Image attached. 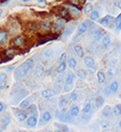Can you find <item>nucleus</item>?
Listing matches in <instances>:
<instances>
[{
  "mask_svg": "<svg viewBox=\"0 0 121 132\" xmlns=\"http://www.w3.org/2000/svg\"><path fill=\"white\" fill-rule=\"evenodd\" d=\"M33 59H28L26 62H24L19 67L15 70V78L19 80V79H23L24 77L27 76V73L30 71V69L33 67Z\"/></svg>",
  "mask_w": 121,
  "mask_h": 132,
  "instance_id": "1",
  "label": "nucleus"
},
{
  "mask_svg": "<svg viewBox=\"0 0 121 132\" xmlns=\"http://www.w3.org/2000/svg\"><path fill=\"white\" fill-rule=\"evenodd\" d=\"M25 40H26L25 36H24V35H18V36H16V37H14L12 39L11 44L13 46H15V47H22L24 44H25Z\"/></svg>",
  "mask_w": 121,
  "mask_h": 132,
  "instance_id": "2",
  "label": "nucleus"
},
{
  "mask_svg": "<svg viewBox=\"0 0 121 132\" xmlns=\"http://www.w3.org/2000/svg\"><path fill=\"white\" fill-rule=\"evenodd\" d=\"M27 120V125L31 128H34L37 125H38V117L37 115H30L28 118H26Z\"/></svg>",
  "mask_w": 121,
  "mask_h": 132,
  "instance_id": "3",
  "label": "nucleus"
},
{
  "mask_svg": "<svg viewBox=\"0 0 121 132\" xmlns=\"http://www.w3.org/2000/svg\"><path fill=\"white\" fill-rule=\"evenodd\" d=\"M73 32H74V24H70V26H67L66 29H64V31H63L62 38L63 39H67Z\"/></svg>",
  "mask_w": 121,
  "mask_h": 132,
  "instance_id": "4",
  "label": "nucleus"
},
{
  "mask_svg": "<svg viewBox=\"0 0 121 132\" xmlns=\"http://www.w3.org/2000/svg\"><path fill=\"white\" fill-rule=\"evenodd\" d=\"M112 22H114V19H112L111 16H106V17H104L103 19L100 20V23L105 27H110Z\"/></svg>",
  "mask_w": 121,
  "mask_h": 132,
  "instance_id": "5",
  "label": "nucleus"
},
{
  "mask_svg": "<svg viewBox=\"0 0 121 132\" xmlns=\"http://www.w3.org/2000/svg\"><path fill=\"white\" fill-rule=\"evenodd\" d=\"M84 64L86 65V67L89 68V69H93V68H94V65H95L93 57H90V56L86 57V59L84 60Z\"/></svg>",
  "mask_w": 121,
  "mask_h": 132,
  "instance_id": "6",
  "label": "nucleus"
},
{
  "mask_svg": "<svg viewBox=\"0 0 121 132\" xmlns=\"http://www.w3.org/2000/svg\"><path fill=\"white\" fill-rule=\"evenodd\" d=\"M69 12L74 16V17H78L79 14H80V9H78L77 6L75 5H70L69 6Z\"/></svg>",
  "mask_w": 121,
  "mask_h": 132,
  "instance_id": "7",
  "label": "nucleus"
},
{
  "mask_svg": "<svg viewBox=\"0 0 121 132\" xmlns=\"http://www.w3.org/2000/svg\"><path fill=\"white\" fill-rule=\"evenodd\" d=\"M74 79H75L74 73L73 72H69L68 77L66 78V84H67V86H72V84H73V82H74Z\"/></svg>",
  "mask_w": 121,
  "mask_h": 132,
  "instance_id": "8",
  "label": "nucleus"
},
{
  "mask_svg": "<svg viewBox=\"0 0 121 132\" xmlns=\"http://www.w3.org/2000/svg\"><path fill=\"white\" fill-rule=\"evenodd\" d=\"M74 51H75V53L77 54V56H79V57H84L85 52H84V49H83L82 46L75 45V46H74Z\"/></svg>",
  "mask_w": 121,
  "mask_h": 132,
  "instance_id": "9",
  "label": "nucleus"
},
{
  "mask_svg": "<svg viewBox=\"0 0 121 132\" xmlns=\"http://www.w3.org/2000/svg\"><path fill=\"white\" fill-rule=\"evenodd\" d=\"M16 117H17V119H18L19 121L26 120V118H27V112H25L24 110L18 111L17 113H16Z\"/></svg>",
  "mask_w": 121,
  "mask_h": 132,
  "instance_id": "10",
  "label": "nucleus"
},
{
  "mask_svg": "<svg viewBox=\"0 0 121 132\" xmlns=\"http://www.w3.org/2000/svg\"><path fill=\"white\" fill-rule=\"evenodd\" d=\"M44 72H45V68H44V66L41 65V64H39L37 66V69H35V75L37 77H42L44 75Z\"/></svg>",
  "mask_w": 121,
  "mask_h": 132,
  "instance_id": "11",
  "label": "nucleus"
},
{
  "mask_svg": "<svg viewBox=\"0 0 121 132\" xmlns=\"http://www.w3.org/2000/svg\"><path fill=\"white\" fill-rule=\"evenodd\" d=\"M77 31H78V34H85V33L88 31V28L86 26V23L85 22L79 23L78 27H77Z\"/></svg>",
  "mask_w": 121,
  "mask_h": 132,
  "instance_id": "12",
  "label": "nucleus"
},
{
  "mask_svg": "<svg viewBox=\"0 0 121 132\" xmlns=\"http://www.w3.org/2000/svg\"><path fill=\"white\" fill-rule=\"evenodd\" d=\"M66 23H67V20L64 18H58L57 20H56V22H55L56 28H58V29L63 28L64 26H66Z\"/></svg>",
  "mask_w": 121,
  "mask_h": 132,
  "instance_id": "13",
  "label": "nucleus"
},
{
  "mask_svg": "<svg viewBox=\"0 0 121 132\" xmlns=\"http://www.w3.org/2000/svg\"><path fill=\"white\" fill-rule=\"evenodd\" d=\"M102 114H103L104 117H110L112 115V109L110 108V106H105L104 110L102 111Z\"/></svg>",
  "mask_w": 121,
  "mask_h": 132,
  "instance_id": "14",
  "label": "nucleus"
},
{
  "mask_svg": "<svg viewBox=\"0 0 121 132\" xmlns=\"http://www.w3.org/2000/svg\"><path fill=\"white\" fill-rule=\"evenodd\" d=\"M66 68H67L66 62H61V63L57 66V68H56V72H57V73H61V72H63L64 70H66Z\"/></svg>",
  "mask_w": 121,
  "mask_h": 132,
  "instance_id": "15",
  "label": "nucleus"
},
{
  "mask_svg": "<svg viewBox=\"0 0 121 132\" xmlns=\"http://www.w3.org/2000/svg\"><path fill=\"white\" fill-rule=\"evenodd\" d=\"M29 106H30V99H25V100H23V102H20V104H19L20 110H26Z\"/></svg>",
  "mask_w": 121,
  "mask_h": 132,
  "instance_id": "16",
  "label": "nucleus"
},
{
  "mask_svg": "<svg viewBox=\"0 0 121 132\" xmlns=\"http://www.w3.org/2000/svg\"><path fill=\"white\" fill-rule=\"evenodd\" d=\"M103 34H104V31L102 29H96L94 31V37H95V39H98V40H100L104 36Z\"/></svg>",
  "mask_w": 121,
  "mask_h": 132,
  "instance_id": "17",
  "label": "nucleus"
},
{
  "mask_svg": "<svg viewBox=\"0 0 121 132\" xmlns=\"http://www.w3.org/2000/svg\"><path fill=\"white\" fill-rule=\"evenodd\" d=\"M59 14L61 17H68L70 12H69V9L68 7H60L59 9Z\"/></svg>",
  "mask_w": 121,
  "mask_h": 132,
  "instance_id": "18",
  "label": "nucleus"
},
{
  "mask_svg": "<svg viewBox=\"0 0 121 132\" xmlns=\"http://www.w3.org/2000/svg\"><path fill=\"white\" fill-rule=\"evenodd\" d=\"M70 114H71V116H77V115L79 114V106L73 105L70 110Z\"/></svg>",
  "mask_w": 121,
  "mask_h": 132,
  "instance_id": "19",
  "label": "nucleus"
},
{
  "mask_svg": "<svg viewBox=\"0 0 121 132\" xmlns=\"http://www.w3.org/2000/svg\"><path fill=\"white\" fill-rule=\"evenodd\" d=\"M8 36H9V34L6 31H0V44H3L8 39Z\"/></svg>",
  "mask_w": 121,
  "mask_h": 132,
  "instance_id": "20",
  "label": "nucleus"
},
{
  "mask_svg": "<svg viewBox=\"0 0 121 132\" xmlns=\"http://www.w3.org/2000/svg\"><path fill=\"white\" fill-rule=\"evenodd\" d=\"M76 76H77L79 79L85 80V79L87 78V73H86V71H85L84 69H78V70L76 71Z\"/></svg>",
  "mask_w": 121,
  "mask_h": 132,
  "instance_id": "21",
  "label": "nucleus"
},
{
  "mask_svg": "<svg viewBox=\"0 0 121 132\" xmlns=\"http://www.w3.org/2000/svg\"><path fill=\"white\" fill-rule=\"evenodd\" d=\"M52 119V114L48 112V111H46V112H44L43 113V115H42V120L44 121V122H48Z\"/></svg>",
  "mask_w": 121,
  "mask_h": 132,
  "instance_id": "22",
  "label": "nucleus"
},
{
  "mask_svg": "<svg viewBox=\"0 0 121 132\" xmlns=\"http://www.w3.org/2000/svg\"><path fill=\"white\" fill-rule=\"evenodd\" d=\"M96 78H98L99 83H104V82H105V75H104L103 71H98V73H96Z\"/></svg>",
  "mask_w": 121,
  "mask_h": 132,
  "instance_id": "23",
  "label": "nucleus"
},
{
  "mask_svg": "<svg viewBox=\"0 0 121 132\" xmlns=\"http://www.w3.org/2000/svg\"><path fill=\"white\" fill-rule=\"evenodd\" d=\"M99 17H100V14H99V12H98V11H92V12L90 13V16H89V18H90V20H91V21L98 20V19H99Z\"/></svg>",
  "mask_w": 121,
  "mask_h": 132,
  "instance_id": "24",
  "label": "nucleus"
},
{
  "mask_svg": "<svg viewBox=\"0 0 121 132\" xmlns=\"http://www.w3.org/2000/svg\"><path fill=\"white\" fill-rule=\"evenodd\" d=\"M54 92H53V89H45L42 92V96L44 98H51L52 96H54Z\"/></svg>",
  "mask_w": 121,
  "mask_h": 132,
  "instance_id": "25",
  "label": "nucleus"
},
{
  "mask_svg": "<svg viewBox=\"0 0 121 132\" xmlns=\"http://www.w3.org/2000/svg\"><path fill=\"white\" fill-rule=\"evenodd\" d=\"M69 66L72 69H75L77 67V62H76V60L74 59V57H70L69 59Z\"/></svg>",
  "mask_w": 121,
  "mask_h": 132,
  "instance_id": "26",
  "label": "nucleus"
},
{
  "mask_svg": "<svg viewBox=\"0 0 121 132\" xmlns=\"http://www.w3.org/2000/svg\"><path fill=\"white\" fill-rule=\"evenodd\" d=\"M51 27H52V23H51V21H48V20H44L42 23H41V28L43 29V30H49L51 29Z\"/></svg>",
  "mask_w": 121,
  "mask_h": 132,
  "instance_id": "27",
  "label": "nucleus"
},
{
  "mask_svg": "<svg viewBox=\"0 0 121 132\" xmlns=\"http://www.w3.org/2000/svg\"><path fill=\"white\" fill-rule=\"evenodd\" d=\"M118 88H119V82H117V81H114L109 85V90H111V92H117Z\"/></svg>",
  "mask_w": 121,
  "mask_h": 132,
  "instance_id": "28",
  "label": "nucleus"
},
{
  "mask_svg": "<svg viewBox=\"0 0 121 132\" xmlns=\"http://www.w3.org/2000/svg\"><path fill=\"white\" fill-rule=\"evenodd\" d=\"M92 9H93V5L91 3H87L84 7V13L85 14H90L92 12Z\"/></svg>",
  "mask_w": 121,
  "mask_h": 132,
  "instance_id": "29",
  "label": "nucleus"
},
{
  "mask_svg": "<svg viewBox=\"0 0 121 132\" xmlns=\"http://www.w3.org/2000/svg\"><path fill=\"white\" fill-rule=\"evenodd\" d=\"M101 43L103 46H109L110 45V38L108 36H103L101 38Z\"/></svg>",
  "mask_w": 121,
  "mask_h": 132,
  "instance_id": "30",
  "label": "nucleus"
},
{
  "mask_svg": "<svg viewBox=\"0 0 121 132\" xmlns=\"http://www.w3.org/2000/svg\"><path fill=\"white\" fill-rule=\"evenodd\" d=\"M5 55H6V57H8V60L6 61H9L10 59H12V57L14 56V49H8V50L5 51Z\"/></svg>",
  "mask_w": 121,
  "mask_h": 132,
  "instance_id": "31",
  "label": "nucleus"
},
{
  "mask_svg": "<svg viewBox=\"0 0 121 132\" xmlns=\"http://www.w3.org/2000/svg\"><path fill=\"white\" fill-rule=\"evenodd\" d=\"M95 103H96V106L98 108H101V106H103V104H104V98L103 97H98L95 99Z\"/></svg>",
  "mask_w": 121,
  "mask_h": 132,
  "instance_id": "32",
  "label": "nucleus"
},
{
  "mask_svg": "<svg viewBox=\"0 0 121 132\" xmlns=\"http://www.w3.org/2000/svg\"><path fill=\"white\" fill-rule=\"evenodd\" d=\"M60 102H59V108L60 109H62V108H64V106H66L67 105V98L66 97H64V96H62L61 98H60V100H59Z\"/></svg>",
  "mask_w": 121,
  "mask_h": 132,
  "instance_id": "33",
  "label": "nucleus"
},
{
  "mask_svg": "<svg viewBox=\"0 0 121 132\" xmlns=\"http://www.w3.org/2000/svg\"><path fill=\"white\" fill-rule=\"evenodd\" d=\"M29 28H30L31 31H38L39 28H40V24L38 22H31L29 24Z\"/></svg>",
  "mask_w": 121,
  "mask_h": 132,
  "instance_id": "34",
  "label": "nucleus"
},
{
  "mask_svg": "<svg viewBox=\"0 0 121 132\" xmlns=\"http://www.w3.org/2000/svg\"><path fill=\"white\" fill-rule=\"evenodd\" d=\"M112 112L115 113L116 116L120 117V114H121V105H120V104H117L115 108H114V111H112Z\"/></svg>",
  "mask_w": 121,
  "mask_h": 132,
  "instance_id": "35",
  "label": "nucleus"
},
{
  "mask_svg": "<svg viewBox=\"0 0 121 132\" xmlns=\"http://www.w3.org/2000/svg\"><path fill=\"white\" fill-rule=\"evenodd\" d=\"M61 90H62V87H61L60 84H56V85L54 86V88H53V92H54L55 95H56V94H60Z\"/></svg>",
  "mask_w": 121,
  "mask_h": 132,
  "instance_id": "36",
  "label": "nucleus"
},
{
  "mask_svg": "<svg viewBox=\"0 0 121 132\" xmlns=\"http://www.w3.org/2000/svg\"><path fill=\"white\" fill-rule=\"evenodd\" d=\"M100 125H101V127H102L104 130L109 128V122H108L107 120H101V121H100Z\"/></svg>",
  "mask_w": 121,
  "mask_h": 132,
  "instance_id": "37",
  "label": "nucleus"
},
{
  "mask_svg": "<svg viewBox=\"0 0 121 132\" xmlns=\"http://www.w3.org/2000/svg\"><path fill=\"white\" fill-rule=\"evenodd\" d=\"M83 112L84 113H90L91 112V104L90 103H86L85 106H84V109H83Z\"/></svg>",
  "mask_w": 121,
  "mask_h": 132,
  "instance_id": "38",
  "label": "nucleus"
},
{
  "mask_svg": "<svg viewBox=\"0 0 121 132\" xmlns=\"http://www.w3.org/2000/svg\"><path fill=\"white\" fill-rule=\"evenodd\" d=\"M70 99L73 102H76L77 100H78V96H77V93H75V92H73V93H71L70 94Z\"/></svg>",
  "mask_w": 121,
  "mask_h": 132,
  "instance_id": "39",
  "label": "nucleus"
},
{
  "mask_svg": "<svg viewBox=\"0 0 121 132\" xmlns=\"http://www.w3.org/2000/svg\"><path fill=\"white\" fill-rule=\"evenodd\" d=\"M53 54H54V51H53V49H52V48H47L46 50L44 51V55H45L46 57H47V56L49 57V56H52Z\"/></svg>",
  "mask_w": 121,
  "mask_h": 132,
  "instance_id": "40",
  "label": "nucleus"
},
{
  "mask_svg": "<svg viewBox=\"0 0 121 132\" xmlns=\"http://www.w3.org/2000/svg\"><path fill=\"white\" fill-rule=\"evenodd\" d=\"M115 75H117V69L111 67V68H108V76L109 77H114Z\"/></svg>",
  "mask_w": 121,
  "mask_h": 132,
  "instance_id": "41",
  "label": "nucleus"
},
{
  "mask_svg": "<svg viewBox=\"0 0 121 132\" xmlns=\"http://www.w3.org/2000/svg\"><path fill=\"white\" fill-rule=\"evenodd\" d=\"M10 121H11V119H10V116H4L3 118H2V125L3 126H8L10 123Z\"/></svg>",
  "mask_w": 121,
  "mask_h": 132,
  "instance_id": "42",
  "label": "nucleus"
},
{
  "mask_svg": "<svg viewBox=\"0 0 121 132\" xmlns=\"http://www.w3.org/2000/svg\"><path fill=\"white\" fill-rule=\"evenodd\" d=\"M85 23H86V26H87V28H90V29H94V26L95 24L91 21V20H87V21H85Z\"/></svg>",
  "mask_w": 121,
  "mask_h": 132,
  "instance_id": "43",
  "label": "nucleus"
},
{
  "mask_svg": "<svg viewBox=\"0 0 121 132\" xmlns=\"http://www.w3.org/2000/svg\"><path fill=\"white\" fill-rule=\"evenodd\" d=\"M6 73L5 72H0V82H3L6 81Z\"/></svg>",
  "mask_w": 121,
  "mask_h": 132,
  "instance_id": "44",
  "label": "nucleus"
},
{
  "mask_svg": "<svg viewBox=\"0 0 121 132\" xmlns=\"http://www.w3.org/2000/svg\"><path fill=\"white\" fill-rule=\"evenodd\" d=\"M66 59H67V53L63 52V53L61 54V56H60V63H61V62H64V61H66Z\"/></svg>",
  "mask_w": 121,
  "mask_h": 132,
  "instance_id": "45",
  "label": "nucleus"
},
{
  "mask_svg": "<svg viewBox=\"0 0 121 132\" xmlns=\"http://www.w3.org/2000/svg\"><path fill=\"white\" fill-rule=\"evenodd\" d=\"M6 81H3V82H0V89H4L6 87Z\"/></svg>",
  "mask_w": 121,
  "mask_h": 132,
  "instance_id": "46",
  "label": "nucleus"
},
{
  "mask_svg": "<svg viewBox=\"0 0 121 132\" xmlns=\"http://www.w3.org/2000/svg\"><path fill=\"white\" fill-rule=\"evenodd\" d=\"M14 68H15L14 66H9V67H6V71H12Z\"/></svg>",
  "mask_w": 121,
  "mask_h": 132,
  "instance_id": "47",
  "label": "nucleus"
},
{
  "mask_svg": "<svg viewBox=\"0 0 121 132\" xmlns=\"http://www.w3.org/2000/svg\"><path fill=\"white\" fill-rule=\"evenodd\" d=\"M3 109H4V105H3V103H2V102H0V113H1V112L3 111Z\"/></svg>",
  "mask_w": 121,
  "mask_h": 132,
  "instance_id": "48",
  "label": "nucleus"
},
{
  "mask_svg": "<svg viewBox=\"0 0 121 132\" xmlns=\"http://www.w3.org/2000/svg\"><path fill=\"white\" fill-rule=\"evenodd\" d=\"M11 1H12V0H6L5 2H3V4H4V5H8V4H9V3L11 2Z\"/></svg>",
  "mask_w": 121,
  "mask_h": 132,
  "instance_id": "49",
  "label": "nucleus"
},
{
  "mask_svg": "<svg viewBox=\"0 0 121 132\" xmlns=\"http://www.w3.org/2000/svg\"><path fill=\"white\" fill-rule=\"evenodd\" d=\"M3 9H0V17H2V15H3Z\"/></svg>",
  "mask_w": 121,
  "mask_h": 132,
  "instance_id": "50",
  "label": "nucleus"
},
{
  "mask_svg": "<svg viewBox=\"0 0 121 132\" xmlns=\"http://www.w3.org/2000/svg\"><path fill=\"white\" fill-rule=\"evenodd\" d=\"M39 3H45V0H37Z\"/></svg>",
  "mask_w": 121,
  "mask_h": 132,
  "instance_id": "51",
  "label": "nucleus"
},
{
  "mask_svg": "<svg viewBox=\"0 0 121 132\" xmlns=\"http://www.w3.org/2000/svg\"><path fill=\"white\" fill-rule=\"evenodd\" d=\"M103 132H112V130H110V129H105Z\"/></svg>",
  "mask_w": 121,
  "mask_h": 132,
  "instance_id": "52",
  "label": "nucleus"
},
{
  "mask_svg": "<svg viewBox=\"0 0 121 132\" xmlns=\"http://www.w3.org/2000/svg\"><path fill=\"white\" fill-rule=\"evenodd\" d=\"M20 1H22V2H24V3H27V2H29V1H30V0H20Z\"/></svg>",
  "mask_w": 121,
  "mask_h": 132,
  "instance_id": "53",
  "label": "nucleus"
},
{
  "mask_svg": "<svg viewBox=\"0 0 121 132\" xmlns=\"http://www.w3.org/2000/svg\"><path fill=\"white\" fill-rule=\"evenodd\" d=\"M2 62V56H1V54H0V63Z\"/></svg>",
  "mask_w": 121,
  "mask_h": 132,
  "instance_id": "54",
  "label": "nucleus"
},
{
  "mask_svg": "<svg viewBox=\"0 0 121 132\" xmlns=\"http://www.w3.org/2000/svg\"><path fill=\"white\" fill-rule=\"evenodd\" d=\"M43 132H52V131H49V130H43Z\"/></svg>",
  "mask_w": 121,
  "mask_h": 132,
  "instance_id": "55",
  "label": "nucleus"
},
{
  "mask_svg": "<svg viewBox=\"0 0 121 132\" xmlns=\"http://www.w3.org/2000/svg\"><path fill=\"white\" fill-rule=\"evenodd\" d=\"M18 132H28V131H25V130H22V131H18Z\"/></svg>",
  "mask_w": 121,
  "mask_h": 132,
  "instance_id": "56",
  "label": "nucleus"
},
{
  "mask_svg": "<svg viewBox=\"0 0 121 132\" xmlns=\"http://www.w3.org/2000/svg\"><path fill=\"white\" fill-rule=\"evenodd\" d=\"M55 132H62V131H61V130H56Z\"/></svg>",
  "mask_w": 121,
  "mask_h": 132,
  "instance_id": "57",
  "label": "nucleus"
},
{
  "mask_svg": "<svg viewBox=\"0 0 121 132\" xmlns=\"http://www.w3.org/2000/svg\"><path fill=\"white\" fill-rule=\"evenodd\" d=\"M100 1H102V2H104V1H106V0H100Z\"/></svg>",
  "mask_w": 121,
  "mask_h": 132,
  "instance_id": "58",
  "label": "nucleus"
},
{
  "mask_svg": "<svg viewBox=\"0 0 121 132\" xmlns=\"http://www.w3.org/2000/svg\"><path fill=\"white\" fill-rule=\"evenodd\" d=\"M12 132H18V131H16V130H14V131H12Z\"/></svg>",
  "mask_w": 121,
  "mask_h": 132,
  "instance_id": "59",
  "label": "nucleus"
},
{
  "mask_svg": "<svg viewBox=\"0 0 121 132\" xmlns=\"http://www.w3.org/2000/svg\"><path fill=\"white\" fill-rule=\"evenodd\" d=\"M91 1H94V0H91Z\"/></svg>",
  "mask_w": 121,
  "mask_h": 132,
  "instance_id": "60",
  "label": "nucleus"
}]
</instances>
